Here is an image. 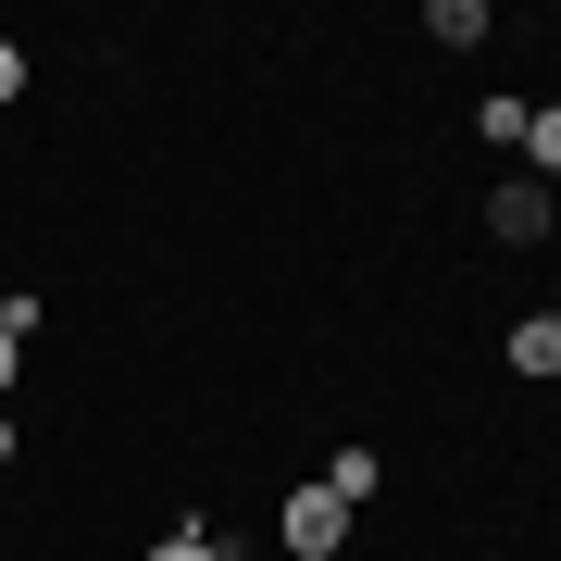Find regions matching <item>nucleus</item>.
<instances>
[{
    "mask_svg": "<svg viewBox=\"0 0 561 561\" xmlns=\"http://www.w3.org/2000/svg\"><path fill=\"white\" fill-rule=\"evenodd\" d=\"M500 350H512V375H561V312H524Z\"/></svg>",
    "mask_w": 561,
    "mask_h": 561,
    "instance_id": "nucleus-3",
    "label": "nucleus"
},
{
    "mask_svg": "<svg viewBox=\"0 0 561 561\" xmlns=\"http://www.w3.org/2000/svg\"><path fill=\"white\" fill-rule=\"evenodd\" d=\"M324 486H337V500L362 512V500H375V486H387V461H375V449L350 437V449H324Z\"/></svg>",
    "mask_w": 561,
    "mask_h": 561,
    "instance_id": "nucleus-4",
    "label": "nucleus"
},
{
    "mask_svg": "<svg viewBox=\"0 0 561 561\" xmlns=\"http://www.w3.org/2000/svg\"><path fill=\"white\" fill-rule=\"evenodd\" d=\"M0 461H13V412H0Z\"/></svg>",
    "mask_w": 561,
    "mask_h": 561,
    "instance_id": "nucleus-11",
    "label": "nucleus"
},
{
    "mask_svg": "<svg viewBox=\"0 0 561 561\" xmlns=\"http://www.w3.org/2000/svg\"><path fill=\"white\" fill-rule=\"evenodd\" d=\"M524 113H537V101H512V88H500V101L474 113V138H500V150H524Z\"/></svg>",
    "mask_w": 561,
    "mask_h": 561,
    "instance_id": "nucleus-7",
    "label": "nucleus"
},
{
    "mask_svg": "<svg viewBox=\"0 0 561 561\" xmlns=\"http://www.w3.org/2000/svg\"><path fill=\"white\" fill-rule=\"evenodd\" d=\"M424 38H437V50H474V38H486V0H437V13H424Z\"/></svg>",
    "mask_w": 561,
    "mask_h": 561,
    "instance_id": "nucleus-5",
    "label": "nucleus"
},
{
    "mask_svg": "<svg viewBox=\"0 0 561 561\" xmlns=\"http://www.w3.org/2000/svg\"><path fill=\"white\" fill-rule=\"evenodd\" d=\"M13 362H25V337H13V324H0V387H13Z\"/></svg>",
    "mask_w": 561,
    "mask_h": 561,
    "instance_id": "nucleus-10",
    "label": "nucleus"
},
{
    "mask_svg": "<svg viewBox=\"0 0 561 561\" xmlns=\"http://www.w3.org/2000/svg\"><path fill=\"white\" fill-rule=\"evenodd\" d=\"M486 225H500V250H537V238H549V187H537V175H500Z\"/></svg>",
    "mask_w": 561,
    "mask_h": 561,
    "instance_id": "nucleus-2",
    "label": "nucleus"
},
{
    "mask_svg": "<svg viewBox=\"0 0 561 561\" xmlns=\"http://www.w3.org/2000/svg\"><path fill=\"white\" fill-rule=\"evenodd\" d=\"M13 88H25V50H13V38H0V101H13Z\"/></svg>",
    "mask_w": 561,
    "mask_h": 561,
    "instance_id": "nucleus-9",
    "label": "nucleus"
},
{
    "mask_svg": "<svg viewBox=\"0 0 561 561\" xmlns=\"http://www.w3.org/2000/svg\"><path fill=\"white\" fill-rule=\"evenodd\" d=\"M524 162H537V187L561 175V101H537V113H524Z\"/></svg>",
    "mask_w": 561,
    "mask_h": 561,
    "instance_id": "nucleus-6",
    "label": "nucleus"
},
{
    "mask_svg": "<svg viewBox=\"0 0 561 561\" xmlns=\"http://www.w3.org/2000/svg\"><path fill=\"white\" fill-rule=\"evenodd\" d=\"M337 537H350V500H337V486H287V561H337Z\"/></svg>",
    "mask_w": 561,
    "mask_h": 561,
    "instance_id": "nucleus-1",
    "label": "nucleus"
},
{
    "mask_svg": "<svg viewBox=\"0 0 561 561\" xmlns=\"http://www.w3.org/2000/svg\"><path fill=\"white\" fill-rule=\"evenodd\" d=\"M150 561H225V537H213V524H175V537H162Z\"/></svg>",
    "mask_w": 561,
    "mask_h": 561,
    "instance_id": "nucleus-8",
    "label": "nucleus"
}]
</instances>
